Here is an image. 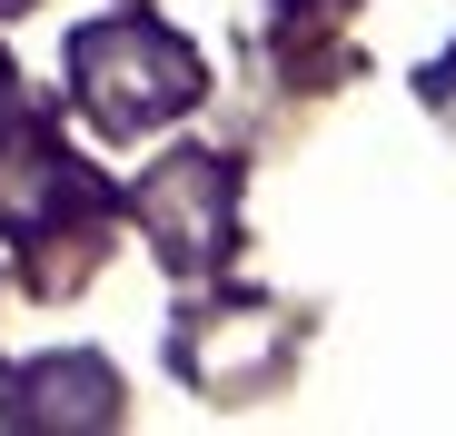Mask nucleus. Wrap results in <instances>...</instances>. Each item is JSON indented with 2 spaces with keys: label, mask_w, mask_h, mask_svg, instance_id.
<instances>
[{
  "label": "nucleus",
  "mask_w": 456,
  "mask_h": 436,
  "mask_svg": "<svg viewBox=\"0 0 456 436\" xmlns=\"http://www.w3.org/2000/svg\"><path fill=\"white\" fill-rule=\"evenodd\" d=\"M69 80H80L100 129H149V119L199 100V50L179 30H159V20L119 11V20H90L69 40Z\"/></svg>",
  "instance_id": "f257e3e1"
},
{
  "label": "nucleus",
  "mask_w": 456,
  "mask_h": 436,
  "mask_svg": "<svg viewBox=\"0 0 456 436\" xmlns=\"http://www.w3.org/2000/svg\"><path fill=\"white\" fill-rule=\"evenodd\" d=\"M139 218H149V238H159V258L199 278V268L228 258V229H239V169H228L218 149H179V159L149 169Z\"/></svg>",
  "instance_id": "f03ea898"
},
{
  "label": "nucleus",
  "mask_w": 456,
  "mask_h": 436,
  "mask_svg": "<svg viewBox=\"0 0 456 436\" xmlns=\"http://www.w3.org/2000/svg\"><path fill=\"white\" fill-rule=\"evenodd\" d=\"M0 416L11 426H110L119 416V377L100 357H30V367L0 377Z\"/></svg>",
  "instance_id": "7ed1b4c3"
},
{
  "label": "nucleus",
  "mask_w": 456,
  "mask_h": 436,
  "mask_svg": "<svg viewBox=\"0 0 456 436\" xmlns=\"http://www.w3.org/2000/svg\"><path fill=\"white\" fill-rule=\"evenodd\" d=\"M228 337H239V357H268V347H278V327H268V308H258V327H228ZM179 367L218 387V357H208V327H179Z\"/></svg>",
  "instance_id": "20e7f679"
},
{
  "label": "nucleus",
  "mask_w": 456,
  "mask_h": 436,
  "mask_svg": "<svg viewBox=\"0 0 456 436\" xmlns=\"http://www.w3.org/2000/svg\"><path fill=\"white\" fill-rule=\"evenodd\" d=\"M0 119H11V60H0Z\"/></svg>",
  "instance_id": "39448f33"
},
{
  "label": "nucleus",
  "mask_w": 456,
  "mask_h": 436,
  "mask_svg": "<svg viewBox=\"0 0 456 436\" xmlns=\"http://www.w3.org/2000/svg\"><path fill=\"white\" fill-rule=\"evenodd\" d=\"M0 11H30V0H0Z\"/></svg>",
  "instance_id": "423d86ee"
}]
</instances>
